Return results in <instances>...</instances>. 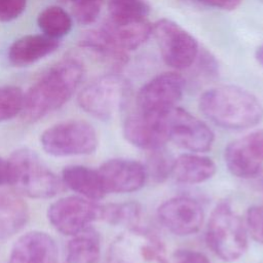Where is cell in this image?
<instances>
[{"mask_svg":"<svg viewBox=\"0 0 263 263\" xmlns=\"http://www.w3.org/2000/svg\"><path fill=\"white\" fill-rule=\"evenodd\" d=\"M37 23L44 35L53 39L67 35L72 28L71 16L60 6L43 9L38 15Z\"/></svg>","mask_w":263,"mask_h":263,"instance_id":"24","label":"cell"},{"mask_svg":"<svg viewBox=\"0 0 263 263\" xmlns=\"http://www.w3.org/2000/svg\"><path fill=\"white\" fill-rule=\"evenodd\" d=\"M108 192L129 193L141 189L147 179L145 165L139 161L113 158L105 161L98 170Z\"/></svg>","mask_w":263,"mask_h":263,"instance_id":"15","label":"cell"},{"mask_svg":"<svg viewBox=\"0 0 263 263\" xmlns=\"http://www.w3.org/2000/svg\"><path fill=\"white\" fill-rule=\"evenodd\" d=\"M82 77L83 67L74 59L52 66L25 95L23 119L34 122L61 108L72 97Z\"/></svg>","mask_w":263,"mask_h":263,"instance_id":"1","label":"cell"},{"mask_svg":"<svg viewBox=\"0 0 263 263\" xmlns=\"http://www.w3.org/2000/svg\"><path fill=\"white\" fill-rule=\"evenodd\" d=\"M62 182L72 191L93 201L104 198L107 194L98 170L83 165L65 167L62 172Z\"/></svg>","mask_w":263,"mask_h":263,"instance_id":"21","label":"cell"},{"mask_svg":"<svg viewBox=\"0 0 263 263\" xmlns=\"http://www.w3.org/2000/svg\"><path fill=\"white\" fill-rule=\"evenodd\" d=\"M27 0H0V22L16 18L26 8Z\"/></svg>","mask_w":263,"mask_h":263,"instance_id":"31","label":"cell"},{"mask_svg":"<svg viewBox=\"0 0 263 263\" xmlns=\"http://www.w3.org/2000/svg\"><path fill=\"white\" fill-rule=\"evenodd\" d=\"M216 173L215 162L197 153L182 154L174 159L172 176L182 184H199L211 179Z\"/></svg>","mask_w":263,"mask_h":263,"instance_id":"20","label":"cell"},{"mask_svg":"<svg viewBox=\"0 0 263 263\" xmlns=\"http://www.w3.org/2000/svg\"><path fill=\"white\" fill-rule=\"evenodd\" d=\"M168 140L193 153L211 149L214 143L213 130L188 111L174 107L165 113Z\"/></svg>","mask_w":263,"mask_h":263,"instance_id":"10","label":"cell"},{"mask_svg":"<svg viewBox=\"0 0 263 263\" xmlns=\"http://www.w3.org/2000/svg\"><path fill=\"white\" fill-rule=\"evenodd\" d=\"M29 209L23 198L0 189V242L17 233L28 222Z\"/></svg>","mask_w":263,"mask_h":263,"instance_id":"19","label":"cell"},{"mask_svg":"<svg viewBox=\"0 0 263 263\" xmlns=\"http://www.w3.org/2000/svg\"><path fill=\"white\" fill-rule=\"evenodd\" d=\"M185 88V79L176 72L159 74L144 84L138 92L139 111L164 114L180 101Z\"/></svg>","mask_w":263,"mask_h":263,"instance_id":"11","label":"cell"},{"mask_svg":"<svg viewBox=\"0 0 263 263\" xmlns=\"http://www.w3.org/2000/svg\"><path fill=\"white\" fill-rule=\"evenodd\" d=\"M132 95L126 78L107 74L86 85L78 96V104L86 113L101 120H108L120 112Z\"/></svg>","mask_w":263,"mask_h":263,"instance_id":"5","label":"cell"},{"mask_svg":"<svg viewBox=\"0 0 263 263\" xmlns=\"http://www.w3.org/2000/svg\"><path fill=\"white\" fill-rule=\"evenodd\" d=\"M110 21L115 23L146 18L150 6L145 0H111L109 2Z\"/></svg>","mask_w":263,"mask_h":263,"instance_id":"25","label":"cell"},{"mask_svg":"<svg viewBox=\"0 0 263 263\" xmlns=\"http://www.w3.org/2000/svg\"><path fill=\"white\" fill-rule=\"evenodd\" d=\"M40 142L45 152L58 157L91 154L99 143L92 125L78 119L59 122L48 127L42 133Z\"/></svg>","mask_w":263,"mask_h":263,"instance_id":"6","label":"cell"},{"mask_svg":"<svg viewBox=\"0 0 263 263\" xmlns=\"http://www.w3.org/2000/svg\"><path fill=\"white\" fill-rule=\"evenodd\" d=\"M229 172L238 178L256 176L263 165V129L232 141L224 152Z\"/></svg>","mask_w":263,"mask_h":263,"instance_id":"12","label":"cell"},{"mask_svg":"<svg viewBox=\"0 0 263 263\" xmlns=\"http://www.w3.org/2000/svg\"><path fill=\"white\" fill-rule=\"evenodd\" d=\"M255 58H256L257 62H258L261 66H263V44L260 45V46L256 49Z\"/></svg>","mask_w":263,"mask_h":263,"instance_id":"35","label":"cell"},{"mask_svg":"<svg viewBox=\"0 0 263 263\" xmlns=\"http://www.w3.org/2000/svg\"><path fill=\"white\" fill-rule=\"evenodd\" d=\"M199 109L215 124L227 129H246L263 118V105L252 92L234 85L213 87L199 99Z\"/></svg>","mask_w":263,"mask_h":263,"instance_id":"2","label":"cell"},{"mask_svg":"<svg viewBox=\"0 0 263 263\" xmlns=\"http://www.w3.org/2000/svg\"><path fill=\"white\" fill-rule=\"evenodd\" d=\"M124 138L134 146L145 150H156L168 141L164 114L138 111L129 115L123 124Z\"/></svg>","mask_w":263,"mask_h":263,"instance_id":"14","label":"cell"},{"mask_svg":"<svg viewBox=\"0 0 263 263\" xmlns=\"http://www.w3.org/2000/svg\"><path fill=\"white\" fill-rule=\"evenodd\" d=\"M140 212L139 204L135 202L107 204L102 208V220L112 225H132L139 219Z\"/></svg>","mask_w":263,"mask_h":263,"instance_id":"26","label":"cell"},{"mask_svg":"<svg viewBox=\"0 0 263 263\" xmlns=\"http://www.w3.org/2000/svg\"><path fill=\"white\" fill-rule=\"evenodd\" d=\"M164 63L176 70L190 67L198 54L196 39L177 23L161 18L152 27Z\"/></svg>","mask_w":263,"mask_h":263,"instance_id":"8","label":"cell"},{"mask_svg":"<svg viewBox=\"0 0 263 263\" xmlns=\"http://www.w3.org/2000/svg\"><path fill=\"white\" fill-rule=\"evenodd\" d=\"M59 250L54 239L43 231H29L14 242L8 263H57Z\"/></svg>","mask_w":263,"mask_h":263,"instance_id":"16","label":"cell"},{"mask_svg":"<svg viewBox=\"0 0 263 263\" xmlns=\"http://www.w3.org/2000/svg\"><path fill=\"white\" fill-rule=\"evenodd\" d=\"M173 259L174 263H212L204 254L192 250H179Z\"/></svg>","mask_w":263,"mask_h":263,"instance_id":"32","label":"cell"},{"mask_svg":"<svg viewBox=\"0 0 263 263\" xmlns=\"http://www.w3.org/2000/svg\"><path fill=\"white\" fill-rule=\"evenodd\" d=\"M174 159L166 154L162 148L152 150L148 157L147 165L145 166L147 177L150 176L155 182H163L170 175H172Z\"/></svg>","mask_w":263,"mask_h":263,"instance_id":"28","label":"cell"},{"mask_svg":"<svg viewBox=\"0 0 263 263\" xmlns=\"http://www.w3.org/2000/svg\"><path fill=\"white\" fill-rule=\"evenodd\" d=\"M6 184H9L8 160L0 157V187Z\"/></svg>","mask_w":263,"mask_h":263,"instance_id":"34","label":"cell"},{"mask_svg":"<svg viewBox=\"0 0 263 263\" xmlns=\"http://www.w3.org/2000/svg\"><path fill=\"white\" fill-rule=\"evenodd\" d=\"M58 47V39L46 35H27L11 44L8 60L15 66H27L50 54Z\"/></svg>","mask_w":263,"mask_h":263,"instance_id":"17","label":"cell"},{"mask_svg":"<svg viewBox=\"0 0 263 263\" xmlns=\"http://www.w3.org/2000/svg\"><path fill=\"white\" fill-rule=\"evenodd\" d=\"M101 11V3L99 0H89L75 3L73 7V15L79 24L89 25L96 22Z\"/></svg>","mask_w":263,"mask_h":263,"instance_id":"29","label":"cell"},{"mask_svg":"<svg viewBox=\"0 0 263 263\" xmlns=\"http://www.w3.org/2000/svg\"><path fill=\"white\" fill-rule=\"evenodd\" d=\"M246 227L252 237L263 245V205H254L248 210Z\"/></svg>","mask_w":263,"mask_h":263,"instance_id":"30","label":"cell"},{"mask_svg":"<svg viewBox=\"0 0 263 263\" xmlns=\"http://www.w3.org/2000/svg\"><path fill=\"white\" fill-rule=\"evenodd\" d=\"M107 263H167L162 241L151 231L129 227L110 245Z\"/></svg>","mask_w":263,"mask_h":263,"instance_id":"7","label":"cell"},{"mask_svg":"<svg viewBox=\"0 0 263 263\" xmlns=\"http://www.w3.org/2000/svg\"><path fill=\"white\" fill-rule=\"evenodd\" d=\"M25 95L17 86L0 87V122L9 120L22 113Z\"/></svg>","mask_w":263,"mask_h":263,"instance_id":"27","label":"cell"},{"mask_svg":"<svg viewBox=\"0 0 263 263\" xmlns=\"http://www.w3.org/2000/svg\"><path fill=\"white\" fill-rule=\"evenodd\" d=\"M205 240L212 252L225 262L239 259L248 248V230L240 217L226 203H219L211 214Z\"/></svg>","mask_w":263,"mask_h":263,"instance_id":"4","label":"cell"},{"mask_svg":"<svg viewBox=\"0 0 263 263\" xmlns=\"http://www.w3.org/2000/svg\"><path fill=\"white\" fill-rule=\"evenodd\" d=\"M101 29L118 48L124 51L138 48L152 34V26L146 18L124 23L109 20Z\"/></svg>","mask_w":263,"mask_h":263,"instance_id":"18","label":"cell"},{"mask_svg":"<svg viewBox=\"0 0 263 263\" xmlns=\"http://www.w3.org/2000/svg\"><path fill=\"white\" fill-rule=\"evenodd\" d=\"M204 5L224 10H233L238 7L242 0H198Z\"/></svg>","mask_w":263,"mask_h":263,"instance_id":"33","label":"cell"},{"mask_svg":"<svg viewBox=\"0 0 263 263\" xmlns=\"http://www.w3.org/2000/svg\"><path fill=\"white\" fill-rule=\"evenodd\" d=\"M159 222L172 233L180 236L196 233L202 226V206L193 198L173 197L161 203L157 210Z\"/></svg>","mask_w":263,"mask_h":263,"instance_id":"13","label":"cell"},{"mask_svg":"<svg viewBox=\"0 0 263 263\" xmlns=\"http://www.w3.org/2000/svg\"><path fill=\"white\" fill-rule=\"evenodd\" d=\"M80 44L104 58L115 67H121L127 61L126 51L118 48L101 28L87 32L82 37Z\"/></svg>","mask_w":263,"mask_h":263,"instance_id":"23","label":"cell"},{"mask_svg":"<svg viewBox=\"0 0 263 263\" xmlns=\"http://www.w3.org/2000/svg\"><path fill=\"white\" fill-rule=\"evenodd\" d=\"M8 165L9 184L22 195L36 199L50 198L62 188V182L57 175L29 148L13 151Z\"/></svg>","mask_w":263,"mask_h":263,"instance_id":"3","label":"cell"},{"mask_svg":"<svg viewBox=\"0 0 263 263\" xmlns=\"http://www.w3.org/2000/svg\"><path fill=\"white\" fill-rule=\"evenodd\" d=\"M72 1H74L75 3H77V2H83V1H89V0H72Z\"/></svg>","mask_w":263,"mask_h":263,"instance_id":"36","label":"cell"},{"mask_svg":"<svg viewBox=\"0 0 263 263\" xmlns=\"http://www.w3.org/2000/svg\"><path fill=\"white\" fill-rule=\"evenodd\" d=\"M103 205L82 196H66L50 204L47 217L50 224L65 235H75L102 220Z\"/></svg>","mask_w":263,"mask_h":263,"instance_id":"9","label":"cell"},{"mask_svg":"<svg viewBox=\"0 0 263 263\" xmlns=\"http://www.w3.org/2000/svg\"><path fill=\"white\" fill-rule=\"evenodd\" d=\"M101 238L88 227L73 235L67 246L66 263H100Z\"/></svg>","mask_w":263,"mask_h":263,"instance_id":"22","label":"cell"}]
</instances>
